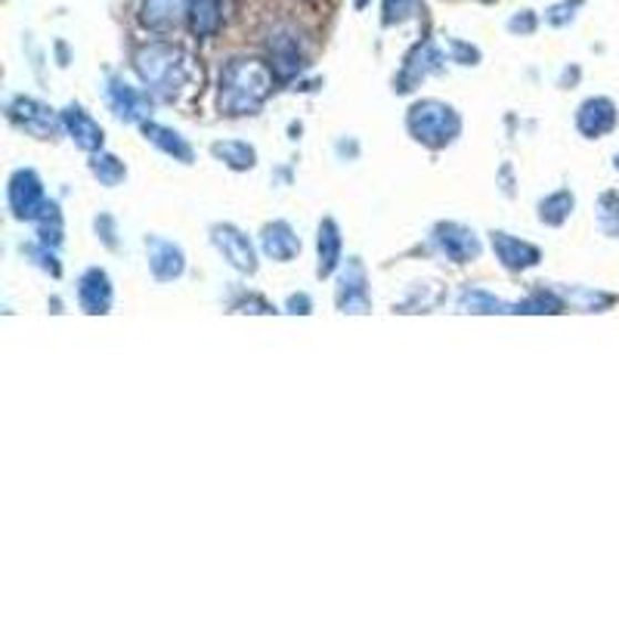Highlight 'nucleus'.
Wrapping results in <instances>:
<instances>
[{
  "label": "nucleus",
  "instance_id": "f257e3e1",
  "mask_svg": "<svg viewBox=\"0 0 619 619\" xmlns=\"http://www.w3.org/2000/svg\"><path fill=\"white\" fill-rule=\"evenodd\" d=\"M276 72L267 60L257 56H233L224 62L220 78H217V106L227 118H245L257 115L267 106V100L276 91Z\"/></svg>",
  "mask_w": 619,
  "mask_h": 619
},
{
  "label": "nucleus",
  "instance_id": "f03ea898",
  "mask_svg": "<svg viewBox=\"0 0 619 619\" xmlns=\"http://www.w3.org/2000/svg\"><path fill=\"white\" fill-rule=\"evenodd\" d=\"M134 72L152 96L167 100V103H177L183 91H189V84L196 78L193 56L183 47L167 44V41H152V44L136 47Z\"/></svg>",
  "mask_w": 619,
  "mask_h": 619
},
{
  "label": "nucleus",
  "instance_id": "7ed1b4c3",
  "mask_svg": "<svg viewBox=\"0 0 619 619\" xmlns=\"http://www.w3.org/2000/svg\"><path fill=\"white\" fill-rule=\"evenodd\" d=\"M465 131V118L453 103H443L434 96L415 100L406 109V134L431 152H443L458 143Z\"/></svg>",
  "mask_w": 619,
  "mask_h": 619
},
{
  "label": "nucleus",
  "instance_id": "20e7f679",
  "mask_svg": "<svg viewBox=\"0 0 619 619\" xmlns=\"http://www.w3.org/2000/svg\"><path fill=\"white\" fill-rule=\"evenodd\" d=\"M264 50H267V62H270V69L279 81H295L310 65V50L303 44L301 31H295L291 25H276L267 34Z\"/></svg>",
  "mask_w": 619,
  "mask_h": 619
},
{
  "label": "nucleus",
  "instance_id": "39448f33",
  "mask_svg": "<svg viewBox=\"0 0 619 619\" xmlns=\"http://www.w3.org/2000/svg\"><path fill=\"white\" fill-rule=\"evenodd\" d=\"M47 193L44 180L38 177L34 167H16L7 180V208L13 214V220L19 224H34L41 212L47 208Z\"/></svg>",
  "mask_w": 619,
  "mask_h": 619
},
{
  "label": "nucleus",
  "instance_id": "423d86ee",
  "mask_svg": "<svg viewBox=\"0 0 619 619\" xmlns=\"http://www.w3.org/2000/svg\"><path fill=\"white\" fill-rule=\"evenodd\" d=\"M334 307L341 313H372V291H369V272L360 257H348L338 270V286H334Z\"/></svg>",
  "mask_w": 619,
  "mask_h": 619
},
{
  "label": "nucleus",
  "instance_id": "0eeeda50",
  "mask_svg": "<svg viewBox=\"0 0 619 619\" xmlns=\"http://www.w3.org/2000/svg\"><path fill=\"white\" fill-rule=\"evenodd\" d=\"M7 118L34 140H53L62 131V115L34 96H13L7 103Z\"/></svg>",
  "mask_w": 619,
  "mask_h": 619
},
{
  "label": "nucleus",
  "instance_id": "6e6552de",
  "mask_svg": "<svg viewBox=\"0 0 619 619\" xmlns=\"http://www.w3.org/2000/svg\"><path fill=\"white\" fill-rule=\"evenodd\" d=\"M431 239L440 248V255L458 264V267L474 264V260H481V255H484L481 236L471 227H465V224H455V220H440L437 227L431 229Z\"/></svg>",
  "mask_w": 619,
  "mask_h": 619
},
{
  "label": "nucleus",
  "instance_id": "1a4fd4ad",
  "mask_svg": "<svg viewBox=\"0 0 619 619\" xmlns=\"http://www.w3.org/2000/svg\"><path fill=\"white\" fill-rule=\"evenodd\" d=\"M106 103L112 115L124 124H143L149 118L152 93L146 87H136L122 75L106 78Z\"/></svg>",
  "mask_w": 619,
  "mask_h": 619
},
{
  "label": "nucleus",
  "instance_id": "9d476101",
  "mask_svg": "<svg viewBox=\"0 0 619 619\" xmlns=\"http://www.w3.org/2000/svg\"><path fill=\"white\" fill-rule=\"evenodd\" d=\"M208 233H212V245L217 248V255L224 257L233 270L243 272V276H255L260 260H257L255 243L245 236L243 229L236 224H214Z\"/></svg>",
  "mask_w": 619,
  "mask_h": 619
},
{
  "label": "nucleus",
  "instance_id": "9b49d317",
  "mask_svg": "<svg viewBox=\"0 0 619 619\" xmlns=\"http://www.w3.org/2000/svg\"><path fill=\"white\" fill-rule=\"evenodd\" d=\"M574 127L582 140H605V136H610L619 127V106L610 96H605V93L586 96L576 106Z\"/></svg>",
  "mask_w": 619,
  "mask_h": 619
},
{
  "label": "nucleus",
  "instance_id": "f8f14e48",
  "mask_svg": "<svg viewBox=\"0 0 619 619\" xmlns=\"http://www.w3.org/2000/svg\"><path fill=\"white\" fill-rule=\"evenodd\" d=\"M443 69H446V56L431 41H419L406 53V60L400 65V75L393 78V93H412L424 78L440 75Z\"/></svg>",
  "mask_w": 619,
  "mask_h": 619
},
{
  "label": "nucleus",
  "instance_id": "ddd939ff",
  "mask_svg": "<svg viewBox=\"0 0 619 619\" xmlns=\"http://www.w3.org/2000/svg\"><path fill=\"white\" fill-rule=\"evenodd\" d=\"M489 248L496 255L498 267L508 272H529L543 264V248L536 243H527L514 236L508 229H493L489 233Z\"/></svg>",
  "mask_w": 619,
  "mask_h": 619
},
{
  "label": "nucleus",
  "instance_id": "4468645a",
  "mask_svg": "<svg viewBox=\"0 0 619 619\" xmlns=\"http://www.w3.org/2000/svg\"><path fill=\"white\" fill-rule=\"evenodd\" d=\"M78 307L87 317H106L112 313L115 303V286L109 279V272L103 267H87L78 279Z\"/></svg>",
  "mask_w": 619,
  "mask_h": 619
},
{
  "label": "nucleus",
  "instance_id": "2eb2a0df",
  "mask_svg": "<svg viewBox=\"0 0 619 619\" xmlns=\"http://www.w3.org/2000/svg\"><path fill=\"white\" fill-rule=\"evenodd\" d=\"M146 264L155 282H177L186 272V251L165 236H146Z\"/></svg>",
  "mask_w": 619,
  "mask_h": 619
},
{
  "label": "nucleus",
  "instance_id": "dca6fc26",
  "mask_svg": "<svg viewBox=\"0 0 619 619\" xmlns=\"http://www.w3.org/2000/svg\"><path fill=\"white\" fill-rule=\"evenodd\" d=\"M62 131L72 136V143H75L78 149L87 152H103L106 146V131H103V124L93 118L91 112L84 106H78V103H69V106L62 109Z\"/></svg>",
  "mask_w": 619,
  "mask_h": 619
},
{
  "label": "nucleus",
  "instance_id": "f3484780",
  "mask_svg": "<svg viewBox=\"0 0 619 619\" xmlns=\"http://www.w3.org/2000/svg\"><path fill=\"white\" fill-rule=\"evenodd\" d=\"M189 0H143L140 3V25L152 34H171L186 22Z\"/></svg>",
  "mask_w": 619,
  "mask_h": 619
},
{
  "label": "nucleus",
  "instance_id": "a211bd4d",
  "mask_svg": "<svg viewBox=\"0 0 619 619\" xmlns=\"http://www.w3.org/2000/svg\"><path fill=\"white\" fill-rule=\"evenodd\" d=\"M344 264V236L334 217H322L317 227V276L329 279Z\"/></svg>",
  "mask_w": 619,
  "mask_h": 619
},
{
  "label": "nucleus",
  "instance_id": "6ab92c4d",
  "mask_svg": "<svg viewBox=\"0 0 619 619\" xmlns=\"http://www.w3.org/2000/svg\"><path fill=\"white\" fill-rule=\"evenodd\" d=\"M301 236L295 233L288 220H270L260 229V251L276 264H291L295 257L301 255Z\"/></svg>",
  "mask_w": 619,
  "mask_h": 619
},
{
  "label": "nucleus",
  "instance_id": "aec40b11",
  "mask_svg": "<svg viewBox=\"0 0 619 619\" xmlns=\"http://www.w3.org/2000/svg\"><path fill=\"white\" fill-rule=\"evenodd\" d=\"M140 131L146 136V143H152V146L162 152V155H167V158H174V162H180V165H193V162H196V149H193V143H189L180 131L152 122V118H146V122L140 124Z\"/></svg>",
  "mask_w": 619,
  "mask_h": 619
},
{
  "label": "nucleus",
  "instance_id": "412c9836",
  "mask_svg": "<svg viewBox=\"0 0 619 619\" xmlns=\"http://www.w3.org/2000/svg\"><path fill=\"white\" fill-rule=\"evenodd\" d=\"M558 291L564 295V301L570 310H579V313H607L619 303V295L613 291H605V288H591V286H558Z\"/></svg>",
  "mask_w": 619,
  "mask_h": 619
},
{
  "label": "nucleus",
  "instance_id": "4be33fe9",
  "mask_svg": "<svg viewBox=\"0 0 619 619\" xmlns=\"http://www.w3.org/2000/svg\"><path fill=\"white\" fill-rule=\"evenodd\" d=\"M576 212V193L570 186H560L555 193H548L545 198H539L536 205V220L548 229H560Z\"/></svg>",
  "mask_w": 619,
  "mask_h": 619
},
{
  "label": "nucleus",
  "instance_id": "5701e85b",
  "mask_svg": "<svg viewBox=\"0 0 619 619\" xmlns=\"http://www.w3.org/2000/svg\"><path fill=\"white\" fill-rule=\"evenodd\" d=\"M186 25L198 41H208L224 29V0H189Z\"/></svg>",
  "mask_w": 619,
  "mask_h": 619
},
{
  "label": "nucleus",
  "instance_id": "b1692460",
  "mask_svg": "<svg viewBox=\"0 0 619 619\" xmlns=\"http://www.w3.org/2000/svg\"><path fill=\"white\" fill-rule=\"evenodd\" d=\"M570 307L564 301V295H560L558 288L548 286H536L527 298H520V301L514 303V313H524V317H560Z\"/></svg>",
  "mask_w": 619,
  "mask_h": 619
},
{
  "label": "nucleus",
  "instance_id": "393cba45",
  "mask_svg": "<svg viewBox=\"0 0 619 619\" xmlns=\"http://www.w3.org/2000/svg\"><path fill=\"white\" fill-rule=\"evenodd\" d=\"M458 310L474 317H496V313H514V303L502 301L481 286H465L458 291Z\"/></svg>",
  "mask_w": 619,
  "mask_h": 619
},
{
  "label": "nucleus",
  "instance_id": "a878e982",
  "mask_svg": "<svg viewBox=\"0 0 619 619\" xmlns=\"http://www.w3.org/2000/svg\"><path fill=\"white\" fill-rule=\"evenodd\" d=\"M212 155L220 165L236 171V174H245V171H255L257 167V149L251 143H245V140H217V143H212Z\"/></svg>",
  "mask_w": 619,
  "mask_h": 619
},
{
  "label": "nucleus",
  "instance_id": "bb28decb",
  "mask_svg": "<svg viewBox=\"0 0 619 619\" xmlns=\"http://www.w3.org/2000/svg\"><path fill=\"white\" fill-rule=\"evenodd\" d=\"M91 174L93 180L100 183V186H106V189H115V186H122L127 180V165H124L118 155H112V152H93L91 155Z\"/></svg>",
  "mask_w": 619,
  "mask_h": 619
},
{
  "label": "nucleus",
  "instance_id": "cd10ccee",
  "mask_svg": "<svg viewBox=\"0 0 619 619\" xmlns=\"http://www.w3.org/2000/svg\"><path fill=\"white\" fill-rule=\"evenodd\" d=\"M595 227L605 239H619V189H605L595 198Z\"/></svg>",
  "mask_w": 619,
  "mask_h": 619
},
{
  "label": "nucleus",
  "instance_id": "c85d7f7f",
  "mask_svg": "<svg viewBox=\"0 0 619 619\" xmlns=\"http://www.w3.org/2000/svg\"><path fill=\"white\" fill-rule=\"evenodd\" d=\"M38 227V243L47 245V248H60L62 239H65V224H62V208L60 202H47V208L41 212V217L34 220Z\"/></svg>",
  "mask_w": 619,
  "mask_h": 619
},
{
  "label": "nucleus",
  "instance_id": "c756f323",
  "mask_svg": "<svg viewBox=\"0 0 619 619\" xmlns=\"http://www.w3.org/2000/svg\"><path fill=\"white\" fill-rule=\"evenodd\" d=\"M440 301H443V291H437L434 282H415L406 301L396 303L393 310H400V313H431Z\"/></svg>",
  "mask_w": 619,
  "mask_h": 619
},
{
  "label": "nucleus",
  "instance_id": "7c9ffc66",
  "mask_svg": "<svg viewBox=\"0 0 619 619\" xmlns=\"http://www.w3.org/2000/svg\"><path fill=\"white\" fill-rule=\"evenodd\" d=\"M422 0H384L381 3V22L391 29V25H403L406 19L419 13Z\"/></svg>",
  "mask_w": 619,
  "mask_h": 619
},
{
  "label": "nucleus",
  "instance_id": "2f4dec72",
  "mask_svg": "<svg viewBox=\"0 0 619 619\" xmlns=\"http://www.w3.org/2000/svg\"><path fill=\"white\" fill-rule=\"evenodd\" d=\"M579 7H582V0H558L555 7H548V10H545V22H548L551 29H564V25L576 22Z\"/></svg>",
  "mask_w": 619,
  "mask_h": 619
},
{
  "label": "nucleus",
  "instance_id": "473e14b6",
  "mask_svg": "<svg viewBox=\"0 0 619 619\" xmlns=\"http://www.w3.org/2000/svg\"><path fill=\"white\" fill-rule=\"evenodd\" d=\"M25 255L34 260V267H41L44 272H50L53 279H62V264L56 260V248H47V245H29V248H22Z\"/></svg>",
  "mask_w": 619,
  "mask_h": 619
},
{
  "label": "nucleus",
  "instance_id": "72a5a7b5",
  "mask_svg": "<svg viewBox=\"0 0 619 619\" xmlns=\"http://www.w3.org/2000/svg\"><path fill=\"white\" fill-rule=\"evenodd\" d=\"M229 310H233V313H264V317H267V313H279L264 295H255V291H251V295H243V298H236Z\"/></svg>",
  "mask_w": 619,
  "mask_h": 619
},
{
  "label": "nucleus",
  "instance_id": "f704fd0d",
  "mask_svg": "<svg viewBox=\"0 0 619 619\" xmlns=\"http://www.w3.org/2000/svg\"><path fill=\"white\" fill-rule=\"evenodd\" d=\"M450 60L458 62V65H481V50L468 41H458L453 38L450 41Z\"/></svg>",
  "mask_w": 619,
  "mask_h": 619
},
{
  "label": "nucleus",
  "instance_id": "c9c22d12",
  "mask_svg": "<svg viewBox=\"0 0 619 619\" xmlns=\"http://www.w3.org/2000/svg\"><path fill=\"white\" fill-rule=\"evenodd\" d=\"M93 227H96V236L103 239L109 251H115L118 248V227H115V217H109V214H100L96 220H93Z\"/></svg>",
  "mask_w": 619,
  "mask_h": 619
},
{
  "label": "nucleus",
  "instance_id": "e433bc0d",
  "mask_svg": "<svg viewBox=\"0 0 619 619\" xmlns=\"http://www.w3.org/2000/svg\"><path fill=\"white\" fill-rule=\"evenodd\" d=\"M536 25H539V19H536V13H533V10H520V13L508 19V31H512V34H520V38L533 34V31H536Z\"/></svg>",
  "mask_w": 619,
  "mask_h": 619
},
{
  "label": "nucleus",
  "instance_id": "4c0bfd02",
  "mask_svg": "<svg viewBox=\"0 0 619 619\" xmlns=\"http://www.w3.org/2000/svg\"><path fill=\"white\" fill-rule=\"evenodd\" d=\"M286 313H295V317H310V313H313V301H310V295H307V291L288 295Z\"/></svg>",
  "mask_w": 619,
  "mask_h": 619
},
{
  "label": "nucleus",
  "instance_id": "58836bf2",
  "mask_svg": "<svg viewBox=\"0 0 619 619\" xmlns=\"http://www.w3.org/2000/svg\"><path fill=\"white\" fill-rule=\"evenodd\" d=\"M369 3H372V0H353V7H357V10H365Z\"/></svg>",
  "mask_w": 619,
  "mask_h": 619
},
{
  "label": "nucleus",
  "instance_id": "ea45409f",
  "mask_svg": "<svg viewBox=\"0 0 619 619\" xmlns=\"http://www.w3.org/2000/svg\"><path fill=\"white\" fill-rule=\"evenodd\" d=\"M613 171L619 174V149H617V155H613Z\"/></svg>",
  "mask_w": 619,
  "mask_h": 619
}]
</instances>
